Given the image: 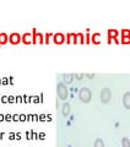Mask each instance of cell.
<instances>
[{"label": "cell", "instance_id": "277c9868", "mask_svg": "<svg viewBox=\"0 0 130 147\" xmlns=\"http://www.w3.org/2000/svg\"><path fill=\"white\" fill-rule=\"evenodd\" d=\"M32 36H33V40H32V43H39V44H43L44 43V37L42 33H38V32L36 31V28L32 30Z\"/></svg>", "mask_w": 130, "mask_h": 147}, {"label": "cell", "instance_id": "ba28073f", "mask_svg": "<svg viewBox=\"0 0 130 147\" xmlns=\"http://www.w3.org/2000/svg\"><path fill=\"white\" fill-rule=\"evenodd\" d=\"M21 40L25 44H30V43H32V40H33V36H32V33H25L21 36Z\"/></svg>", "mask_w": 130, "mask_h": 147}, {"label": "cell", "instance_id": "5b68a950", "mask_svg": "<svg viewBox=\"0 0 130 147\" xmlns=\"http://www.w3.org/2000/svg\"><path fill=\"white\" fill-rule=\"evenodd\" d=\"M9 42H10L11 44H18L21 42V36L18 33H11L10 36H9Z\"/></svg>", "mask_w": 130, "mask_h": 147}, {"label": "cell", "instance_id": "4fadbf2b", "mask_svg": "<svg viewBox=\"0 0 130 147\" xmlns=\"http://www.w3.org/2000/svg\"><path fill=\"white\" fill-rule=\"evenodd\" d=\"M100 38H101V34L100 33H93V34L91 36V42L95 43V44H98L101 42Z\"/></svg>", "mask_w": 130, "mask_h": 147}, {"label": "cell", "instance_id": "e0dca14e", "mask_svg": "<svg viewBox=\"0 0 130 147\" xmlns=\"http://www.w3.org/2000/svg\"><path fill=\"white\" fill-rule=\"evenodd\" d=\"M122 37H130V30L128 28L122 30Z\"/></svg>", "mask_w": 130, "mask_h": 147}, {"label": "cell", "instance_id": "5bb4252c", "mask_svg": "<svg viewBox=\"0 0 130 147\" xmlns=\"http://www.w3.org/2000/svg\"><path fill=\"white\" fill-rule=\"evenodd\" d=\"M7 40H9V36L6 33H0V45L5 44Z\"/></svg>", "mask_w": 130, "mask_h": 147}, {"label": "cell", "instance_id": "44dd1931", "mask_svg": "<svg viewBox=\"0 0 130 147\" xmlns=\"http://www.w3.org/2000/svg\"><path fill=\"white\" fill-rule=\"evenodd\" d=\"M86 42H87V43L91 42V34H89V33L86 34Z\"/></svg>", "mask_w": 130, "mask_h": 147}, {"label": "cell", "instance_id": "3957f363", "mask_svg": "<svg viewBox=\"0 0 130 147\" xmlns=\"http://www.w3.org/2000/svg\"><path fill=\"white\" fill-rule=\"evenodd\" d=\"M112 98V92H110V88L108 87H104V88H102L101 91V100L103 104H107Z\"/></svg>", "mask_w": 130, "mask_h": 147}, {"label": "cell", "instance_id": "8992f818", "mask_svg": "<svg viewBox=\"0 0 130 147\" xmlns=\"http://www.w3.org/2000/svg\"><path fill=\"white\" fill-rule=\"evenodd\" d=\"M53 42L55 43V44H62V43H64L65 42V36L63 34V33H55V34H53Z\"/></svg>", "mask_w": 130, "mask_h": 147}, {"label": "cell", "instance_id": "52a82bcc", "mask_svg": "<svg viewBox=\"0 0 130 147\" xmlns=\"http://www.w3.org/2000/svg\"><path fill=\"white\" fill-rule=\"evenodd\" d=\"M123 104L127 109H130V91L125 92L123 96Z\"/></svg>", "mask_w": 130, "mask_h": 147}, {"label": "cell", "instance_id": "2e32d148", "mask_svg": "<svg viewBox=\"0 0 130 147\" xmlns=\"http://www.w3.org/2000/svg\"><path fill=\"white\" fill-rule=\"evenodd\" d=\"M122 145H123V147H130V140L128 139V137H123Z\"/></svg>", "mask_w": 130, "mask_h": 147}, {"label": "cell", "instance_id": "30bf717a", "mask_svg": "<svg viewBox=\"0 0 130 147\" xmlns=\"http://www.w3.org/2000/svg\"><path fill=\"white\" fill-rule=\"evenodd\" d=\"M62 108H63V109H62L63 115H64V117H68L69 114H70V110H71V105H70V103L65 102V103L63 104V107H62Z\"/></svg>", "mask_w": 130, "mask_h": 147}, {"label": "cell", "instance_id": "7c38bea8", "mask_svg": "<svg viewBox=\"0 0 130 147\" xmlns=\"http://www.w3.org/2000/svg\"><path fill=\"white\" fill-rule=\"evenodd\" d=\"M74 77H75V75H74V74H64V75H63L64 84H65V85H66V84H71L72 80H74Z\"/></svg>", "mask_w": 130, "mask_h": 147}, {"label": "cell", "instance_id": "9c48e42d", "mask_svg": "<svg viewBox=\"0 0 130 147\" xmlns=\"http://www.w3.org/2000/svg\"><path fill=\"white\" fill-rule=\"evenodd\" d=\"M77 42H80V43H85V36H83L82 33H74V39H72V43H77Z\"/></svg>", "mask_w": 130, "mask_h": 147}, {"label": "cell", "instance_id": "9a60e30c", "mask_svg": "<svg viewBox=\"0 0 130 147\" xmlns=\"http://www.w3.org/2000/svg\"><path fill=\"white\" fill-rule=\"evenodd\" d=\"M95 147H104V141L101 139V137H98V139H96L95 141Z\"/></svg>", "mask_w": 130, "mask_h": 147}, {"label": "cell", "instance_id": "d6986e66", "mask_svg": "<svg viewBox=\"0 0 130 147\" xmlns=\"http://www.w3.org/2000/svg\"><path fill=\"white\" fill-rule=\"evenodd\" d=\"M122 43L123 44H129L130 43V37H122Z\"/></svg>", "mask_w": 130, "mask_h": 147}, {"label": "cell", "instance_id": "ffe728a7", "mask_svg": "<svg viewBox=\"0 0 130 147\" xmlns=\"http://www.w3.org/2000/svg\"><path fill=\"white\" fill-rule=\"evenodd\" d=\"M50 37H53L52 33H47V34H45V43L49 42V38H50Z\"/></svg>", "mask_w": 130, "mask_h": 147}, {"label": "cell", "instance_id": "7402d4cb", "mask_svg": "<svg viewBox=\"0 0 130 147\" xmlns=\"http://www.w3.org/2000/svg\"><path fill=\"white\" fill-rule=\"evenodd\" d=\"M75 77H76L77 80H81L82 77H83V75H82V74H76V75H75Z\"/></svg>", "mask_w": 130, "mask_h": 147}, {"label": "cell", "instance_id": "6da1fadb", "mask_svg": "<svg viewBox=\"0 0 130 147\" xmlns=\"http://www.w3.org/2000/svg\"><path fill=\"white\" fill-rule=\"evenodd\" d=\"M79 98H80L83 103H89L91 98H92V93L90 88H87V87H82V88L79 91Z\"/></svg>", "mask_w": 130, "mask_h": 147}, {"label": "cell", "instance_id": "7a4b0ae2", "mask_svg": "<svg viewBox=\"0 0 130 147\" xmlns=\"http://www.w3.org/2000/svg\"><path fill=\"white\" fill-rule=\"evenodd\" d=\"M57 94L59 99H65L68 98V94H69V91H68V87L64 82H59L58 86H57Z\"/></svg>", "mask_w": 130, "mask_h": 147}, {"label": "cell", "instance_id": "ac0fdd59", "mask_svg": "<svg viewBox=\"0 0 130 147\" xmlns=\"http://www.w3.org/2000/svg\"><path fill=\"white\" fill-rule=\"evenodd\" d=\"M72 39H74V33H68L66 34V42L72 43Z\"/></svg>", "mask_w": 130, "mask_h": 147}, {"label": "cell", "instance_id": "603a6c76", "mask_svg": "<svg viewBox=\"0 0 130 147\" xmlns=\"http://www.w3.org/2000/svg\"><path fill=\"white\" fill-rule=\"evenodd\" d=\"M87 77H90V79H91V77H93L95 75H93V74H89V75H86Z\"/></svg>", "mask_w": 130, "mask_h": 147}, {"label": "cell", "instance_id": "8fae6325", "mask_svg": "<svg viewBox=\"0 0 130 147\" xmlns=\"http://www.w3.org/2000/svg\"><path fill=\"white\" fill-rule=\"evenodd\" d=\"M117 36H118L117 30H113V28L108 30V43H112V40L117 38Z\"/></svg>", "mask_w": 130, "mask_h": 147}]
</instances>
